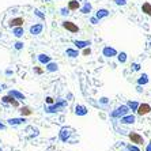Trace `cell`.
<instances>
[{"label":"cell","instance_id":"30bf717a","mask_svg":"<svg viewBox=\"0 0 151 151\" xmlns=\"http://www.w3.org/2000/svg\"><path fill=\"white\" fill-rule=\"evenodd\" d=\"M119 120H120V123L124 124V125H132V124H135V121H136V116H135L134 113H128V114L123 116Z\"/></svg>","mask_w":151,"mask_h":151},{"label":"cell","instance_id":"836d02e7","mask_svg":"<svg viewBox=\"0 0 151 151\" xmlns=\"http://www.w3.org/2000/svg\"><path fill=\"white\" fill-rule=\"evenodd\" d=\"M113 3L116 4L117 7H124V6H127L128 0H113Z\"/></svg>","mask_w":151,"mask_h":151},{"label":"cell","instance_id":"ba28073f","mask_svg":"<svg viewBox=\"0 0 151 151\" xmlns=\"http://www.w3.org/2000/svg\"><path fill=\"white\" fill-rule=\"evenodd\" d=\"M74 113H75V116H78V117H84L88 114V108L86 105H83V104H78L75 106Z\"/></svg>","mask_w":151,"mask_h":151},{"label":"cell","instance_id":"6da1fadb","mask_svg":"<svg viewBox=\"0 0 151 151\" xmlns=\"http://www.w3.org/2000/svg\"><path fill=\"white\" fill-rule=\"evenodd\" d=\"M68 106V101L67 98H56L55 99V104L52 105H46L44 106V112L46 114H56V113H60V112H64L67 109Z\"/></svg>","mask_w":151,"mask_h":151},{"label":"cell","instance_id":"cb8c5ba5","mask_svg":"<svg viewBox=\"0 0 151 151\" xmlns=\"http://www.w3.org/2000/svg\"><path fill=\"white\" fill-rule=\"evenodd\" d=\"M19 113H21L22 117H27V116H32L33 114V109L30 108V106H22V108H19Z\"/></svg>","mask_w":151,"mask_h":151},{"label":"cell","instance_id":"9a60e30c","mask_svg":"<svg viewBox=\"0 0 151 151\" xmlns=\"http://www.w3.org/2000/svg\"><path fill=\"white\" fill-rule=\"evenodd\" d=\"M23 23H25V19H23L22 17L11 18L10 21H8V26H10L11 29H12V27H17V26H23Z\"/></svg>","mask_w":151,"mask_h":151},{"label":"cell","instance_id":"bcb514c9","mask_svg":"<svg viewBox=\"0 0 151 151\" xmlns=\"http://www.w3.org/2000/svg\"><path fill=\"white\" fill-rule=\"evenodd\" d=\"M0 93H1V84H0Z\"/></svg>","mask_w":151,"mask_h":151},{"label":"cell","instance_id":"5b68a950","mask_svg":"<svg viewBox=\"0 0 151 151\" xmlns=\"http://www.w3.org/2000/svg\"><path fill=\"white\" fill-rule=\"evenodd\" d=\"M117 53H119V50L110 45H106L102 48V56L106 57V59H113V57H116Z\"/></svg>","mask_w":151,"mask_h":151},{"label":"cell","instance_id":"44dd1931","mask_svg":"<svg viewBox=\"0 0 151 151\" xmlns=\"http://www.w3.org/2000/svg\"><path fill=\"white\" fill-rule=\"evenodd\" d=\"M65 56L68 59H76L79 56V49H76V48H67L65 49Z\"/></svg>","mask_w":151,"mask_h":151},{"label":"cell","instance_id":"ffe728a7","mask_svg":"<svg viewBox=\"0 0 151 151\" xmlns=\"http://www.w3.org/2000/svg\"><path fill=\"white\" fill-rule=\"evenodd\" d=\"M12 35L15 38H22L25 35V29L23 26H17V27H12Z\"/></svg>","mask_w":151,"mask_h":151},{"label":"cell","instance_id":"c3c4849f","mask_svg":"<svg viewBox=\"0 0 151 151\" xmlns=\"http://www.w3.org/2000/svg\"><path fill=\"white\" fill-rule=\"evenodd\" d=\"M150 46H151V42H150Z\"/></svg>","mask_w":151,"mask_h":151},{"label":"cell","instance_id":"d6986e66","mask_svg":"<svg viewBox=\"0 0 151 151\" xmlns=\"http://www.w3.org/2000/svg\"><path fill=\"white\" fill-rule=\"evenodd\" d=\"M45 71L49 72V74L57 72V71H59V64H57L56 61H49L48 64H45Z\"/></svg>","mask_w":151,"mask_h":151},{"label":"cell","instance_id":"f35d334b","mask_svg":"<svg viewBox=\"0 0 151 151\" xmlns=\"http://www.w3.org/2000/svg\"><path fill=\"white\" fill-rule=\"evenodd\" d=\"M90 23L95 26V25H98V23H99V21H98V19H97L95 17H91V18H90Z\"/></svg>","mask_w":151,"mask_h":151},{"label":"cell","instance_id":"7c38bea8","mask_svg":"<svg viewBox=\"0 0 151 151\" xmlns=\"http://www.w3.org/2000/svg\"><path fill=\"white\" fill-rule=\"evenodd\" d=\"M8 95H11L12 98H15V99H18V101H25L26 99V95L23 94V93H21L19 90H17V88H10L8 90V93H7Z\"/></svg>","mask_w":151,"mask_h":151},{"label":"cell","instance_id":"2e32d148","mask_svg":"<svg viewBox=\"0 0 151 151\" xmlns=\"http://www.w3.org/2000/svg\"><path fill=\"white\" fill-rule=\"evenodd\" d=\"M79 11H81L83 15L91 14V11H93V4L90 3V1H84L83 4H81V8H79Z\"/></svg>","mask_w":151,"mask_h":151},{"label":"cell","instance_id":"4fadbf2b","mask_svg":"<svg viewBox=\"0 0 151 151\" xmlns=\"http://www.w3.org/2000/svg\"><path fill=\"white\" fill-rule=\"evenodd\" d=\"M72 44L75 45L76 49H83V48H87L91 45V40H74Z\"/></svg>","mask_w":151,"mask_h":151},{"label":"cell","instance_id":"ac0fdd59","mask_svg":"<svg viewBox=\"0 0 151 151\" xmlns=\"http://www.w3.org/2000/svg\"><path fill=\"white\" fill-rule=\"evenodd\" d=\"M139 104H140V102H139V101H135V99H128V101L125 102V105L129 108L131 113H136L137 108H139Z\"/></svg>","mask_w":151,"mask_h":151},{"label":"cell","instance_id":"681fc988","mask_svg":"<svg viewBox=\"0 0 151 151\" xmlns=\"http://www.w3.org/2000/svg\"><path fill=\"white\" fill-rule=\"evenodd\" d=\"M0 151H3V150H0Z\"/></svg>","mask_w":151,"mask_h":151},{"label":"cell","instance_id":"4316f807","mask_svg":"<svg viewBox=\"0 0 151 151\" xmlns=\"http://www.w3.org/2000/svg\"><path fill=\"white\" fill-rule=\"evenodd\" d=\"M116 57H117V61H119L120 64H125L127 60H128V55H127V52H119Z\"/></svg>","mask_w":151,"mask_h":151},{"label":"cell","instance_id":"277c9868","mask_svg":"<svg viewBox=\"0 0 151 151\" xmlns=\"http://www.w3.org/2000/svg\"><path fill=\"white\" fill-rule=\"evenodd\" d=\"M71 136H72V131H71V128H68V127H63V128L59 131V140L63 142V143H68Z\"/></svg>","mask_w":151,"mask_h":151},{"label":"cell","instance_id":"ee69618b","mask_svg":"<svg viewBox=\"0 0 151 151\" xmlns=\"http://www.w3.org/2000/svg\"><path fill=\"white\" fill-rule=\"evenodd\" d=\"M7 88V84H1V90H6Z\"/></svg>","mask_w":151,"mask_h":151},{"label":"cell","instance_id":"f6af8a7d","mask_svg":"<svg viewBox=\"0 0 151 151\" xmlns=\"http://www.w3.org/2000/svg\"><path fill=\"white\" fill-rule=\"evenodd\" d=\"M44 1H45V3H49V1H53V0H44Z\"/></svg>","mask_w":151,"mask_h":151},{"label":"cell","instance_id":"74e56055","mask_svg":"<svg viewBox=\"0 0 151 151\" xmlns=\"http://www.w3.org/2000/svg\"><path fill=\"white\" fill-rule=\"evenodd\" d=\"M45 102H46V105H52V104H55V98H52V97H46Z\"/></svg>","mask_w":151,"mask_h":151},{"label":"cell","instance_id":"d4e9b609","mask_svg":"<svg viewBox=\"0 0 151 151\" xmlns=\"http://www.w3.org/2000/svg\"><path fill=\"white\" fill-rule=\"evenodd\" d=\"M98 104L101 108H104V109H109L110 106V99L108 98V97H101V98L98 99Z\"/></svg>","mask_w":151,"mask_h":151},{"label":"cell","instance_id":"f1b7e54d","mask_svg":"<svg viewBox=\"0 0 151 151\" xmlns=\"http://www.w3.org/2000/svg\"><path fill=\"white\" fill-rule=\"evenodd\" d=\"M125 150L127 151H140V148H139V146H136L134 143H128V144H125Z\"/></svg>","mask_w":151,"mask_h":151},{"label":"cell","instance_id":"d590c367","mask_svg":"<svg viewBox=\"0 0 151 151\" xmlns=\"http://www.w3.org/2000/svg\"><path fill=\"white\" fill-rule=\"evenodd\" d=\"M33 71H34V74H37V75H42V74H44V70H42V68H40V67H34V68H33Z\"/></svg>","mask_w":151,"mask_h":151},{"label":"cell","instance_id":"7402d4cb","mask_svg":"<svg viewBox=\"0 0 151 151\" xmlns=\"http://www.w3.org/2000/svg\"><path fill=\"white\" fill-rule=\"evenodd\" d=\"M67 8L70 11H78L81 8V1L79 0H70L67 3Z\"/></svg>","mask_w":151,"mask_h":151},{"label":"cell","instance_id":"4dcf8cb0","mask_svg":"<svg viewBox=\"0 0 151 151\" xmlns=\"http://www.w3.org/2000/svg\"><path fill=\"white\" fill-rule=\"evenodd\" d=\"M60 15H61V17H64V18H68L70 17V14H71V11L68 10L67 7H60Z\"/></svg>","mask_w":151,"mask_h":151},{"label":"cell","instance_id":"ab89813d","mask_svg":"<svg viewBox=\"0 0 151 151\" xmlns=\"http://www.w3.org/2000/svg\"><path fill=\"white\" fill-rule=\"evenodd\" d=\"M4 74H6V76H11V75H14V70H11V68H7V70L4 71Z\"/></svg>","mask_w":151,"mask_h":151},{"label":"cell","instance_id":"e0dca14e","mask_svg":"<svg viewBox=\"0 0 151 151\" xmlns=\"http://www.w3.org/2000/svg\"><path fill=\"white\" fill-rule=\"evenodd\" d=\"M37 60H38V63H40V64L45 65V64H48L49 61H52V56L46 55V53H40L38 56H37Z\"/></svg>","mask_w":151,"mask_h":151},{"label":"cell","instance_id":"5bb4252c","mask_svg":"<svg viewBox=\"0 0 151 151\" xmlns=\"http://www.w3.org/2000/svg\"><path fill=\"white\" fill-rule=\"evenodd\" d=\"M109 15H110V11L108 10V8H98L94 17L97 18L99 22H101L102 19H106V18H109Z\"/></svg>","mask_w":151,"mask_h":151},{"label":"cell","instance_id":"e575fe53","mask_svg":"<svg viewBox=\"0 0 151 151\" xmlns=\"http://www.w3.org/2000/svg\"><path fill=\"white\" fill-rule=\"evenodd\" d=\"M82 55H83V56H90V55H91V48H90V46L83 48V49H82Z\"/></svg>","mask_w":151,"mask_h":151},{"label":"cell","instance_id":"8fae6325","mask_svg":"<svg viewBox=\"0 0 151 151\" xmlns=\"http://www.w3.org/2000/svg\"><path fill=\"white\" fill-rule=\"evenodd\" d=\"M42 32H44V23H34V25H32L29 27V33L32 35H34V37L40 35Z\"/></svg>","mask_w":151,"mask_h":151},{"label":"cell","instance_id":"f546056e","mask_svg":"<svg viewBox=\"0 0 151 151\" xmlns=\"http://www.w3.org/2000/svg\"><path fill=\"white\" fill-rule=\"evenodd\" d=\"M34 15L37 18H40V19H41V21H45V14H44V12H42L41 10H40V8H34Z\"/></svg>","mask_w":151,"mask_h":151},{"label":"cell","instance_id":"60d3db41","mask_svg":"<svg viewBox=\"0 0 151 151\" xmlns=\"http://www.w3.org/2000/svg\"><path fill=\"white\" fill-rule=\"evenodd\" d=\"M6 128H7V124L3 123V121L0 120V131H6Z\"/></svg>","mask_w":151,"mask_h":151},{"label":"cell","instance_id":"603a6c76","mask_svg":"<svg viewBox=\"0 0 151 151\" xmlns=\"http://www.w3.org/2000/svg\"><path fill=\"white\" fill-rule=\"evenodd\" d=\"M148 82H150V78H148V74L143 72V74H142L140 76L137 78L136 84H139V86H146V84H148Z\"/></svg>","mask_w":151,"mask_h":151},{"label":"cell","instance_id":"7a4b0ae2","mask_svg":"<svg viewBox=\"0 0 151 151\" xmlns=\"http://www.w3.org/2000/svg\"><path fill=\"white\" fill-rule=\"evenodd\" d=\"M128 113H131L129 108H128L125 104H121V105H119L117 108H114L113 110H110L109 116L112 117V119H114V120H119V119H121L123 116L128 114Z\"/></svg>","mask_w":151,"mask_h":151},{"label":"cell","instance_id":"b9f144b4","mask_svg":"<svg viewBox=\"0 0 151 151\" xmlns=\"http://www.w3.org/2000/svg\"><path fill=\"white\" fill-rule=\"evenodd\" d=\"M142 87H143V86H139V84H136V91L137 93H143V88H142Z\"/></svg>","mask_w":151,"mask_h":151},{"label":"cell","instance_id":"3957f363","mask_svg":"<svg viewBox=\"0 0 151 151\" xmlns=\"http://www.w3.org/2000/svg\"><path fill=\"white\" fill-rule=\"evenodd\" d=\"M61 27H63L64 30H67V32L72 33V34H79V33H81V29H79V26H78L75 22L68 21V19H65V21L61 22Z\"/></svg>","mask_w":151,"mask_h":151},{"label":"cell","instance_id":"d6a6232c","mask_svg":"<svg viewBox=\"0 0 151 151\" xmlns=\"http://www.w3.org/2000/svg\"><path fill=\"white\" fill-rule=\"evenodd\" d=\"M131 70L134 71V72H137V71H140V70H142V64H140V63H136V61H135V63L131 64Z\"/></svg>","mask_w":151,"mask_h":151},{"label":"cell","instance_id":"484cf974","mask_svg":"<svg viewBox=\"0 0 151 151\" xmlns=\"http://www.w3.org/2000/svg\"><path fill=\"white\" fill-rule=\"evenodd\" d=\"M142 12L146 14V15H148V17H151V3L144 1V3L142 4Z\"/></svg>","mask_w":151,"mask_h":151},{"label":"cell","instance_id":"7dc6e473","mask_svg":"<svg viewBox=\"0 0 151 151\" xmlns=\"http://www.w3.org/2000/svg\"><path fill=\"white\" fill-rule=\"evenodd\" d=\"M79 1H83V0H79Z\"/></svg>","mask_w":151,"mask_h":151},{"label":"cell","instance_id":"8992f818","mask_svg":"<svg viewBox=\"0 0 151 151\" xmlns=\"http://www.w3.org/2000/svg\"><path fill=\"white\" fill-rule=\"evenodd\" d=\"M128 137H129L131 143L136 144V146H140V144L144 143V137L142 136L139 132H134V131H131V132H128Z\"/></svg>","mask_w":151,"mask_h":151},{"label":"cell","instance_id":"52a82bcc","mask_svg":"<svg viewBox=\"0 0 151 151\" xmlns=\"http://www.w3.org/2000/svg\"><path fill=\"white\" fill-rule=\"evenodd\" d=\"M150 112H151V105L150 104L142 102V104H139V108H137V110H136V114L143 117V116H146V114H148Z\"/></svg>","mask_w":151,"mask_h":151},{"label":"cell","instance_id":"7bdbcfd3","mask_svg":"<svg viewBox=\"0 0 151 151\" xmlns=\"http://www.w3.org/2000/svg\"><path fill=\"white\" fill-rule=\"evenodd\" d=\"M146 151H151V142L147 143V146H146Z\"/></svg>","mask_w":151,"mask_h":151},{"label":"cell","instance_id":"9c48e42d","mask_svg":"<svg viewBox=\"0 0 151 151\" xmlns=\"http://www.w3.org/2000/svg\"><path fill=\"white\" fill-rule=\"evenodd\" d=\"M26 123V117H11V119H8L7 121H6V124L10 127H19L22 125V124Z\"/></svg>","mask_w":151,"mask_h":151},{"label":"cell","instance_id":"8d00e7d4","mask_svg":"<svg viewBox=\"0 0 151 151\" xmlns=\"http://www.w3.org/2000/svg\"><path fill=\"white\" fill-rule=\"evenodd\" d=\"M19 102H21V101H18V99L12 98V101H11L10 105H11V106H14V108H19Z\"/></svg>","mask_w":151,"mask_h":151},{"label":"cell","instance_id":"83f0119b","mask_svg":"<svg viewBox=\"0 0 151 151\" xmlns=\"http://www.w3.org/2000/svg\"><path fill=\"white\" fill-rule=\"evenodd\" d=\"M14 49L15 50H23V48H25V42L21 41V40H18V41L14 42Z\"/></svg>","mask_w":151,"mask_h":151},{"label":"cell","instance_id":"1f68e13d","mask_svg":"<svg viewBox=\"0 0 151 151\" xmlns=\"http://www.w3.org/2000/svg\"><path fill=\"white\" fill-rule=\"evenodd\" d=\"M0 99H1V104H4V105H10L11 101H12V97L7 94V95H3Z\"/></svg>","mask_w":151,"mask_h":151}]
</instances>
